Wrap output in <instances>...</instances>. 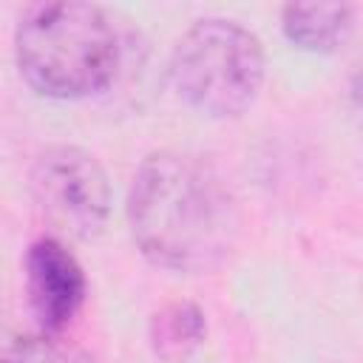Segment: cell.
Listing matches in <instances>:
<instances>
[{"label": "cell", "mask_w": 363, "mask_h": 363, "mask_svg": "<svg viewBox=\"0 0 363 363\" xmlns=\"http://www.w3.org/2000/svg\"><path fill=\"white\" fill-rule=\"evenodd\" d=\"M128 221L150 264L201 275L230 258L241 213L233 187L213 162L182 150H156L133 176Z\"/></svg>", "instance_id": "obj_1"}, {"label": "cell", "mask_w": 363, "mask_h": 363, "mask_svg": "<svg viewBox=\"0 0 363 363\" xmlns=\"http://www.w3.org/2000/svg\"><path fill=\"white\" fill-rule=\"evenodd\" d=\"M26 292L40 332L62 335L79 315L88 281L77 255L57 235L31 241L26 252Z\"/></svg>", "instance_id": "obj_5"}, {"label": "cell", "mask_w": 363, "mask_h": 363, "mask_svg": "<svg viewBox=\"0 0 363 363\" xmlns=\"http://www.w3.org/2000/svg\"><path fill=\"white\" fill-rule=\"evenodd\" d=\"M0 346H3V343H0Z\"/></svg>", "instance_id": "obj_9"}, {"label": "cell", "mask_w": 363, "mask_h": 363, "mask_svg": "<svg viewBox=\"0 0 363 363\" xmlns=\"http://www.w3.org/2000/svg\"><path fill=\"white\" fill-rule=\"evenodd\" d=\"M119 34L91 3L31 6L14 31L17 71L31 91L51 99H82L113 79Z\"/></svg>", "instance_id": "obj_2"}, {"label": "cell", "mask_w": 363, "mask_h": 363, "mask_svg": "<svg viewBox=\"0 0 363 363\" xmlns=\"http://www.w3.org/2000/svg\"><path fill=\"white\" fill-rule=\"evenodd\" d=\"M281 28L292 45L329 54L349 40L354 9L346 3H292L281 11Z\"/></svg>", "instance_id": "obj_6"}, {"label": "cell", "mask_w": 363, "mask_h": 363, "mask_svg": "<svg viewBox=\"0 0 363 363\" xmlns=\"http://www.w3.org/2000/svg\"><path fill=\"white\" fill-rule=\"evenodd\" d=\"M264 45L235 20H196L173 45L170 77L179 96L204 116L233 119L258 99Z\"/></svg>", "instance_id": "obj_3"}, {"label": "cell", "mask_w": 363, "mask_h": 363, "mask_svg": "<svg viewBox=\"0 0 363 363\" xmlns=\"http://www.w3.org/2000/svg\"><path fill=\"white\" fill-rule=\"evenodd\" d=\"M207 320L199 303L193 301H170L162 309L153 312L147 326L150 349L164 363H182L187 360L204 340Z\"/></svg>", "instance_id": "obj_7"}, {"label": "cell", "mask_w": 363, "mask_h": 363, "mask_svg": "<svg viewBox=\"0 0 363 363\" xmlns=\"http://www.w3.org/2000/svg\"><path fill=\"white\" fill-rule=\"evenodd\" d=\"M31 196L57 238L88 241L102 233L111 216L105 167L74 145H54L34 159Z\"/></svg>", "instance_id": "obj_4"}, {"label": "cell", "mask_w": 363, "mask_h": 363, "mask_svg": "<svg viewBox=\"0 0 363 363\" xmlns=\"http://www.w3.org/2000/svg\"><path fill=\"white\" fill-rule=\"evenodd\" d=\"M0 363H96L85 349L62 340V335H26L0 346Z\"/></svg>", "instance_id": "obj_8"}]
</instances>
